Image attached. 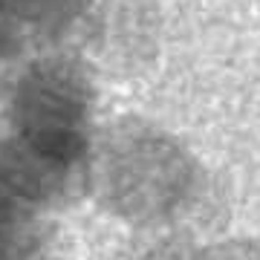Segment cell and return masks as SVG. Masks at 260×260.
Returning a JSON list of instances; mask_svg holds the SVG:
<instances>
[{"mask_svg":"<svg viewBox=\"0 0 260 260\" xmlns=\"http://www.w3.org/2000/svg\"><path fill=\"white\" fill-rule=\"evenodd\" d=\"M20 197L0 179V251H6L18 237L20 225Z\"/></svg>","mask_w":260,"mask_h":260,"instance_id":"cell-3","label":"cell"},{"mask_svg":"<svg viewBox=\"0 0 260 260\" xmlns=\"http://www.w3.org/2000/svg\"><path fill=\"white\" fill-rule=\"evenodd\" d=\"M90 0H0V12L6 18H18L35 26H64L67 20L81 15Z\"/></svg>","mask_w":260,"mask_h":260,"instance_id":"cell-2","label":"cell"},{"mask_svg":"<svg viewBox=\"0 0 260 260\" xmlns=\"http://www.w3.org/2000/svg\"><path fill=\"white\" fill-rule=\"evenodd\" d=\"M12 110L20 148L44 165L64 174L84 156L90 84L78 64L64 58L32 64L18 84Z\"/></svg>","mask_w":260,"mask_h":260,"instance_id":"cell-1","label":"cell"}]
</instances>
